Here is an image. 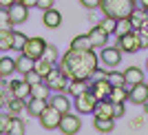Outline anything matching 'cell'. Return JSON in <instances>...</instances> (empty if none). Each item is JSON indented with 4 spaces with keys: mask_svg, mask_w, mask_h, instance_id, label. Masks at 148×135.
Returning a JSON list of instances; mask_svg holds the SVG:
<instances>
[{
    "mask_svg": "<svg viewBox=\"0 0 148 135\" xmlns=\"http://www.w3.org/2000/svg\"><path fill=\"white\" fill-rule=\"evenodd\" d=\"M16 5V0H0V7H5V9H11Z\"/></svg>",
    "mask_w": 148,
    "mask_h": 135,
    "instance_id": "43",
    "label": "cell"
},
{
    "mask_svg": "<svg viewBox=\"0 0 148 135\" xmlns=\"http://www.w3.org/2000/svg\"><path fill=\"white\" fill-rule=\"evenodd\" d=\"M139 7H142L144 11H146V13H148V0H139Z\"/></svg>",
    "mask_w": 148,
    "mask_h": 135,
    "instance_id": "46",
    "label": "cell"
},
{
    "mask_svg": "<svg viewBox=\"0 0 148 135\" xmlns=\"http://www.w3.org/2000/svg\"><path fill=\"white\" fill-rule=\"evenodd\" d=\"M27 40H29V38H27L22 31H13V47H11V49H16V51H20V53H22Z\"/></svg>",
    "mask_w": 148,
    "mask_h": 135,
    "instance_id": "35",
    "label": "cell"
},
{
    "mask_svg": "<svg viewBox=\"0 0 148 135\" xmlns=\"http://www.w3.org/2000/svg\"><path fill=\"white\" fill-rule=\"evenodd\" d=\"M146 16H148V13L144 11V9H135V11L130 13L128 18H130V22H133V27H135V29H139V25L146 20Z\"/></svg>",
    "mask_w": 148,
    "mask_h": 135,
    "instance_id": "37",
    "label": "cell"
},
{
    "mask_svg": "<svg viewBox=\"0 0 148 135\" xmlns=\"http://www.w3.org/2000/svg\"><path fill=\"white\" fill-rule=\"evenodd\" d=\"M122 53L124 51L119 47H108L106 44L104 49L99 51V64H104V67H117L122 62Z\"/></svg>",
    "mask_w": 148,
    "mask_h": 135,
    "instance_id": "7",
    "label": "cell"
},
{
    "mask_svg": "<svg viewBox=\"0 0 148 135\" xmlns=\"http://www.w3.org/2000/svg\"><path fill=\"white\" fill-rule=\"evenodd\" d=\"M139 31H142L144 36H148V16H146V20H144L142 25H139Z\"/></svg>",
    "mask_w": 148,
    "mask_h": 135,
    "instance_id": "44",
    "label": "cell"
},
{
    "mask_svg": "<svg viewBox=\"0 0 148 135\" xmlns=\"http://www.w3.org/2000/svg\"><path fill=\"white\" fill-rule=\"evenodd\" d=\"M111 82L106 80V75L104 78H97V80H91V93L95 95L97 100H106L108 95H111Z\"/></svg>",
    "mask_w": 148,
    "mask_h": 135,
    "instance_id": "11",
    "label": "cell"
},
{
    "mask_svg": "<svg viewBox=\"0 0 148 135\" xmlns=\"http://www.w3.org/2000/svg\"><path fill=\"white\" fill-rule=\"evenodd\" d=\"M16 2H25V0H16Z\"/></svg>",
    "mask_w": 148,
    "mask_h": 135,
    "instance_id": "48",
    "label": "cell"
},
{
    "mask_svg": "<svg viewBox=\"0 0 148 135\" xmlns=\"http://www.w3.org/2000/svg\"><path fill=\"white\" fill-rule=\"evenodd\" d=\"M25 80L29 82L31 86H33V84H40V82H42L44 78H42L40 73H38V71H29V73H25Z\"/></svg>",
    "mask_w": 148,
    "mask_h": 135,
    "instance_id": "39",
    "label": "cell"
},
{
    "mask_svg": "<svg viewBox=\"0 0 148 135\" xmlns=\"http://www.w3.org/2000/svg\"><path fill=\"white\" fill-rule=\"evenodd\" d=\"M0 78H2V73H0Z\"/></svg>",
    "mask_w": 148,
    "mask_h": 135,
    "instance_id": "49",
    "label": "cell"
},
{
    "mask_svg": "<svg viewBox=\"0 0 148 135\" xmlns=\"http://www.w3.org/2000/svg\"><path fill=\"white\" fill-rule=\"evenodd\" d=\"M51 106H56L60 113H69L71 111V100H69V95H64L62 91H58L56 95H49V100H47Z\"/></svg>",
    "mask_w": 148,
    "mask_h": 135,
    "instance_id": "14",
    "label": "cell"
},
{
    "mask_svg": "<svg viewBox=\"0 0 148 135\" xmlns=\"http://www.w3.org/2000/svg\"><path fill=\"white\" fill-rule=\"evenodd\" d=\"M117 117H124V104H122V102L115 104V120H117Z\"/></svg>",
    "mask_w": 148,
    "mask_h": 135,
    "instance_id": "42",
    "label": "cell"
},
{
    "mask_svg": "<svg viewBox=\"0 0 148 135\" xmlns=\"http://www.w3.org/2000/svg\"><path fill=\"white\" fill-rule=\"evenodd\" d=\"M137 9V0H99V11L111 18H128Z\"/></svg>",
    "mask_w": 148,
    "mask_h": 135,
    "instance_id": "2",
    "label": "cell"
},
{
    "mask_svg": "<svg viewBox=\"0 0 148 135\" xmlns=\"http://www.w3.org/2000/svg\"><path fill=\"white\" fill-rule=\"evenodd\" d=\"M106 80L111 82V86H126L124 73H119V71H108V73H106Z\"/></svg>",
    "mask_w": 148,
    "mask_h": 135,
    "instance_id": "33",
    "label": "cell"
},
{
    "mask_svg": "<svg viewBox=\"0 0 148 135\" xmlns=\"http://www.w3.org/2000/svg\"><path fill=\"white\" fill-rule=\"evenodd\" d=\"M42 58H47V60H51L53 64H58V60H60V53H58V49L53 47V44H47V49H44V55Z\"/></svg>",
    "mask_w": 148,
    "mask_h": 135,
    "instance_id": "38",
    "label": "cell"
},
{
    "mask_svg": "<svg viewBox=\"0 0 148 135\" xmlns=\"http://www.w3.org/2000/svg\"><path fill=\"white\" fill-rule=\"evenodd\" d=\"M11 95H16V98H31V84L27 80H18V82H11Z\"/></svg>",
    "mask_w": 148,
    "mask_h": 135,
    "instance_id": "20",
    "label": "cell"
},
{
    "mask_svg": "<svg viewBox=\"0 0 148 135\" xmlns=\"http://www.w3.org/2000/svg\"><path fill=\"white\" fill-rule=\"evenodd\" d=\"M53 69H56V64H53L51 60H47V58H38L36 64H33V71H38L42 78H47V75H49Z\"/></svg>",
    "mask_w": 148,
    "mask_h": 135,
    "instance_id": "22",
    "label": "cell"
},
{
    "mask_svg": "<svg viewBox=\"0 0 148 135\" xmlns=\"http://www.w3.org/2000/svg\"><path fill=\"white\" fill-rule=\"evenodd\" d=\"M117 47L124 51V53H135V51L142 49V44H139V31H130L126 36H117Z\"/></svg>",
    "mask_w": 148,
    "mask_h": 135,
    "instance_id": "6",
    "label": "cell"
},
{
    "mask_svg": "<svg viewBox=\"0 0 148 135\" xmlns=\"http://www.w3.org/2000/svg\"><path fill=\"white\" fill-rule=\"evenodd\" d=\"M99 27L111 36V33H115V29H117V18H111V16H104L102 18V22H99Z\"/></svg>",
    "mask_w": 148,
    "mask_h": 135,
    "instance_id": "32",
    "label": "cell"
},
{
    "mask_svg": "<svg viewBox=\"0 0 148 135\" xmlns=\"http://www.w3.org/2000/svg\"><path fill=\"white\" fill-rule=\"evenodd\" d=\"M128 100L133 104H146L148 102V82H139V84L128 86Z\"/></svg>",
    "mask_w": 148,
    "mask_h": 135,
    "instance_id": "10",
    "label": "cell"
},
{
    "mask_svg": "<svg viewBox=\"0 0 148 135\" xmlns=\"http://www.w3.org/2000/svg\"><path fill=\"white\" fill-rule=\"evenodd\" d=\"M88 89H91V80H69V86H66L71 98H77L82 93H86Z\"/></svg>",
    "mask_w": 148,
    "mask_h": 135,
    "instance_id": "18",
    "label": "cell"
},
{
    "mask_svg": "<svg viewBox=\"0 0 148 135\" xmlns=\"http://www.w3.org/2000/svg\"><path fill=\"white\" fill-rule=\"evenodd\" d=\"M108 100H113L115 104H117V102H122V104H124V102L128 100V89H124V86H113Z\"/></svg>",
    "mask_w": 148,
    "mask_h": 135,
    "instance_id": "29",
    "label": "cell"
},
{
    "mask_svg": "<svg viewBox=\"0 0 148 135\" xmlns=\"http://www.w3.org/2000/svg\"><path fill=\"white\" fill-rule=\"evenodd\" d=\"M53 2H56V0H38L36 7H40L42 11H47V9H51V7H53Z\"/></svg>",
    "mask_w": 148,
    "mask_h": 135,
    "instance_id": "41",
    "label": "cell"
},
{
    "mask_svg": "<svg viewBox=\"0 0 148 135\" xmlns=\"http://www.w3.org/2000/svg\"><path fill=\"white\" fill-rule=\"evenodd\" d=\"M69 49H75V51H88L93 49L91 40H88V36H75L73 40H71V47Z\"/></svg>",
    "mask_w": 148,
    "mask_h": 135,
    "instance_id": "24",
    "label": "cell"
},
{
    "mask_svg": "<svg viewBox=\"0 0 148 135\" xmlns=\"http://www.w3.org/2000/svg\"><path fill=\"white\" fill-rule=\"evenodd\" d=\"M33 64H36V60L33 58H29V55H25V53H20L18 58H16V71L18 73H29V71H33Z\"/></svg>",
    "mask_w": 148,
    "mask_h": 135,
    "instance_id": "21",
    "label": "cell"
},
{
    "mask_svg": "<svg viewBox=\"0 0 148 135\" xmlns=\"http://www.w3.org/2000/svg\"><path fill=\"white\" fill-rule=\"evenodd\" d=\"M93 126H95V131H99V133H111V131L115 129V120H113V117H95Z\"/></svg>",
    "mask_w": 148,
    "mask_h": 135,
    "instance_id": "23",
    "label": "cell"
},
{
    "mask_svg": "<svg viewBox=\"0 0 148 135\" xmlns=\"http://www.w3.org/2000/svg\"><path fill=\"white\" fill-rule=\"evenodd\" d=\"M130 31H135L130 18H119L117 20V29H115V36H126V33H130Z\"/></svg>",
    "mask_w": 148,
    "mask_h": 135,
    "instance_id": "30",
    "label": "cell"
},
{
    "mask_svg": "<svg viewBox=\"0 0 148 135\" xmlns=\"http://www.w3.org/2000/svg\"><path fill=\"white\" fill-rule=\"evenodd\" d=\"M93 115L95 117H113L115 120V102L113 100H99L97 106H95V111H93Z\"/></svg>",
    "mask_w": 148,
    "mask_h": 135,
    "instance_id": "13",
    "label": "cell"
},
{
    "mask_svg": "<svg viewBox=\"0 0 148 135\" xmlns=\"http://www.w3.org/2000/svg\"><path fill=\"white\" fill-rule=\"evenodd\" d=\"M22 5H27V7H29V9H31V7H36V5H38V0H25Z\"/></svg>",
    "mask_w": 148,
    "mask_h": 135,
    "instance_id": "45",
    "label": "cell"
},
{
    "mask_svg": "<svg viewBox=\"0 0 148 135\" xmlns=\"http://www.w3.org/2000/svg\"><path fill=\"white\" fill-rule=\"evenodd\" d=\"M44 82H47V86H49L51 91H56V93H58V91H66V86H69V78L62 73L58 67L53 69L47 78H44Z\"/></svg>",
    "mask_w": 148,
    "mask_h": 135,
    "instance_id": "8",
    "label": "cell"
},
{
    "mask_svg": "<svg viewBox=\"0 0 148 135\" xmlns=\"http://www.w3.org/2000/svg\"><path fill=\"white\" fill-rule=\"evenodd\" d=\"M80 5L86 9H99V0H80Z\"/></svg>",
    "mask_w": 148,
    "mask_h": 135,
    "instance_id": "40",
    "label": "cell"
},
{
    "mask_svg": "<svg viewBox=\"0 0 148 135\" xmlns=\"http://www.w3.org/2000/svg\"><path fill=\"white\" fill-rule=\"evenodd\" d=\"M62 115L64 113H60V111L56 109V106H47V109L42 111V115H40V124H42L47 131H53V129H60V122H62Z\"/></svg>",
    "mask_w": 148,
    "mask_h": 135,
    "instance_id": "4",
    "label": "cell"
},
{
    "mask_svg": "<svg viewBox=\"0 0 148 135\" xmlns=\"http://www.w3.org/2000/svg\"><path fill=\"white\" fill-rule=\"evenodd\" d=\"M80 129H82V120L77 115H73L71 111L62 115V122H60V133L62 135H75Z\"/></svg>",
    "mask_w": 148,
    "mask_h": 135,
    "instance_id": "9",
    "label": "cell"
},
{
    "mask_svg": "<svg viewBox=\"0 0 148 135\" xmlns=\"http://www.w3.org/2000/svg\"><path fill=\"white\" fill-rule=\"evenodd\" d=\"M9 13H11L13 25H22V22H27V18H29V7L22 5V2H16V5L9 9Z\"/></svg>",
    "mask_w": 148,
    "mask_h": 135,
    "instance_id": "16",
    "label": "cell"
},
{
    "mask_svg": "<svg viewBox=\"0 0 148 135\" xmlns=\"http://www.w3.org/2000/svg\"><path fill=\"white\" fill-rule=\"evenodd\" d=\"M88 40H91V44H93V49H104L106 44H108V33H106L102 27H93V29H88Z\"/></svg>",
    "mask_w": 148,
    "mask_h": 135,
    "instance_id": "12",
    "label": "cell"
},
{
    "mask_svg": "<svg viewBox=\"0 0 148 135\" xmlns=\"http://www.w3.org/2000/svg\"><path fill=\"white\" fill-rule=\"evenodd\" d=\"M25 102H27V111H29V115H33V117H40V115H42V111L49 106V102L42 100V98H27Z\"/></svg>",
    "mask_w": 148,
    "mask_h": 135,
    "instance_id": "17",
    "label": "cell"
},
{
    "mask_svg": "<svg viewBox=\"0 0 148 135\" xmlns=\"http://www.w3.org/2000/svg\"><path fill=\"white\" fill-rule=\"evenodd\" d=\"M58 69L69 80H91L93 73L99 69V55H95L93 49H88V51L69 49L60 58Z\"/></svg>",
    "mask_w": 148,
    "mask_h": 135,
    "instance_id": "1",
    "label": "cell"
},
{
    "mask_svg": "<svg viewBox=\"0 0 148 135\" xmlns=\"http://www.w3.org/2000/svg\"><path fill=\"white\" fill-rule=\"evenodd\" d=\"M97 102H99V100L91 93V89H88L86 93L77 95V98H73L75 109H77V113H82V115H88V113H93V111H95V106H97Z\"/></svg>",
    "mask_w": 148,
    "mask_h": 135,
    "instance_id": "3",
    "label": "cell"
},
{
    "mask_svg": "<svg viewBox=\"0 0 148 135\" xmlns=\"http://www.w3.org/2000/svg\"><path fill=\"white\" fill-rule=\"evenodd\" d=\"M13 22H11V13H9V9H5V7H0V29H13Z\"/></svg>",
    "mask_w": 148,
    "mask_h": 135,
    "instance_id": "34",
    "label": "cell"
},
{
    "mask_svg": "<svg viewBox=\"0 0 148 135\" xmlns=\"http://www.w3.org/2000/svg\"><path fill=\"white\" fill-rule=\"evenodd\" d=\"M124 80H126V86L139 84V82H144V71H142L139 67H128V69H124Z\"/></svg>",
    "mask_w": 148,
    "mask_h": 135,
    "instance_id": "19",
    "label": "cell"
},
{
    "mask_svg": "<svg viewBox=\"0 0 148 135\" xmlns=\"http://www.w3.org/2000/svg\"><path fill=\"white\" fill-rule=\"evenodd\" d=\"M146 71H148V60H146Z\"/></svg>",
    "mask_w": 148,
    "mask_h": 135,
    "instance_id": "47",
    "label": "cell"
},
{
    "mask_svg": "<svg viewBox=\"0 0 148 135\" xmlns=\"http://www.w3.org/2000/svg\"><path fill=\"white\" fill-rule=\"evenodd\" d=\"M13 47V29H0V51H9Z\"/></svg>",
    "mask_w": 148,
    "mask_h": 135,
    "instance_id": "25",
    "label": "cell"
},
{
    "mask_svg": "<svg viewBox=\"0 0 148 135\" xmlns=\"http://www.w3.org/2000/svg\"><path fill=\"white\" fill-rule=\"evenodd\" d=\"M7 106H9V113H13V115H18L20 111L27 109V102L22 98H16V95H11V98L7 100Z\"/></svg>",
    "mask_w": 148,
    "mask_h": 135,
    "instance_id": "27",
    "label": "cell"
},
{
    "mask_svg": "<svg viewBox=\"0 0 148 135\" xmlns=\"http://www.w3.org/2000/svg\"><path fill=\"white\" fill-rule=\"evenodd\" d=\"M13 71H16V60L2 55V58H0V73H2V78H9Z\"/></svg>",
    "mask_w": 148,
    "mask_h": 135,
    "instance_id": "28",
    "label": "cell"
},
{
    "mask_svg": "<svg viewBox=\"0 0 148 135\" xmlns=\"http://www.w3.org/2000/svg\"><path fill=\"white\" fill-rule=\"evenodd\" d=\"M11 120H13V113H0V135H7V133H9Z\"/></svg>",
    "mask_w": 148,
    "mask_h": 135,
    "instance_id": "36",
    "label": "cell"
},
{
    "mask_svg": "<svg viewBox=\"0 0 148 135\" xmlns=\"http://www.w3.org/2000/svg\"><path fill=\"white\" fill-rule=\"evenodd\" d=\"M7 135H25V122H22L18 115H13L11 126H9V133Z\"/></svg>",
    "mask_w": 148,
    "mask_h": 135,
    "instance_id": "31",
    "label": "cell"
},
{
    "mask_svg": "<svg viewBox=\"0 0 148 135\" xmlns=\"http://www.w3.org/2000/svg\"><path fill=\"white\" fill-rule=\"evenodd\" d=\"M47 44H49V42H47L44 38L33 36V38H29V40H27V44H25V49H22V53L29 55V58H33V60H38V58H42V55H44Z\"/></svg>",
    "mask_w": 148,
    "mask_h": 135,
    "instance_id": "5",
    "label": "cell"
},
{
    "mask_svg": "<svg viewBox=\"0 0 148 135\" xmlns=\"http://www.w3.org/2000/svg\"><path fill=\"white\" fill-rule=\"evenodd\" d=\"M51 95V89L47 86V82H40V84H33L31 86V98H42V100H49Z\"/></svg>",
    "mask_w": 148,
    "mask_h": 135,
    "instance_id": "26",
    "label": "cell"
},
{
    "mask_svg": "<svg viewBox=\"0 0 148 135\" xmlns=\"http://www.w3.org/2000/svg\"><path fill=\"white\" fill-rule=\"evenodd\" d=\"M42 22H44V27H49V29H58V27L62 25V13L58 11L56 7H51V9L42 11Z\"/></svg>",
    "mask_w": 148,
    "mask_h": 135,
    "instance_id": "15",
    "label": "cell"
}]
</instances>
